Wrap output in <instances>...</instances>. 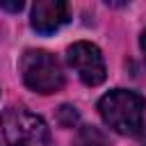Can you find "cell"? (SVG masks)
<instances>
[{
    "instance_id": "1",
    "label": "cell",
    "mask_w": 146,
    "mask_h": 146,
    "mask_svg": "<svg viewBox=\"0 0 146 146\" xmlns=\"http://www.w3.org/2000/svg\"><path fill=\"white\" fill-rule=\"evenodd\" d=\"M100 119L119 135H139L146 116V100L130 89H112L98 100Z\"/></svg>"
},
{
    "instance_id": "2",
    "label": "cell",
    "mask_w": 146,
    "mask_h": 146,
    "mask_svg": "<svg viewBox=\"0 0 146 146\" xmlns=\"http://www.w3.org/2000/svg\"><path fill=\"white\" fill-rule=\"evenodd\" d=\"M7 146H50L46 121L23 105H9L0 116Z\"/></svg>"
},
{
    "instance_id": "3",
    "label": "cell",
    "mask_w": 146,
    "mask_h": 146,
    "mask_svg": "<svg viewBox=\"0 0 146 146\" xmlns=\"http://www.w3.org/2000/svg\"><path fill=\"white\" fill-rule=\"evenodd\" d=\"M18 68H21V78L25 87L36 94L48 96L64 87L62 66L55 59V55H50L48 50H36V48L25 50L18 62Z\"/></svg>"
},
{
    "instance_id": "4",
    "label": "cell",
    "mask_w": 146,
    "mask_h": 146,
    "mask_svg": "<svg viewBox=\"0 0 146 146\" xmlns=\"http://www.w3.org/2000/svg\"><path fill=\"white\" fill-rule=\"evenodd\" d=\"M66 59H68V66L78 73V78L87 87H98V84L105 82L107 68H105L103 52H100V48L96 43H91V41H75L73 46H68Z\"/></svg>"
},
{
    "instance_id": "5",
    "label": "cell",
    "mask_w": 146,
    "mask_h": 146,
    "mask_svg": "<svg viewBox=\"0 0 146 146\" xmlns=\"http://www.w3.org/2000/svg\"><path fill=\"white\" fill-rule=\"evenodd\" d=\"M68 21H71V7L64 0H36L30 16V25L39 34H52Z\"/></svg>"
},
{
    "instance_id": "6",
    "label": "cell",
    "mask_w": 146,
    "mask_h": 146,
    "mask_svg": "<svg viewBox=\"0 0 146 146\" xmlns=\"http://www.w3.org/2000/svg\"><path fill=\"white\" fill-rule=\"evenodd\" d=\"M73 146H105V137H103L96 128L84 125V128L78 132V137H75V144H73Z\"/></svg>"
},
{
    "instance_id": "7",
    "label": "cell",
    "mask_w": 146,
    "mask_h": 146,
    "mask_svg": "<svg viewBox=\"0 0 146 146\" xmlns=\"http://www.w3.org/2000/svg\"><path fill=\"white\" fill-rule=\"evenodd\" d=\"M57 121H59L64 128H73V125L78 123V112H75V107H71V105H62L59 112H57Z\"/></svg>"
},
{
    "instance_id": "8",
    "label": "cell",
    "mask_w": 146,
    "mask_h": 146,
    "mask_svg": "<svg viewBox=\"0 0 146 146\" xmlns=\"http://www.w3.org/2000/svg\"><path fill=\"white\" fill-rule=\"evenodd\" d=\"M0 9H5V11H21L23 2L21 0H16V2H0Z\"/></svg>"
},
{
    "instance_id": "9",
    "label": "cell",
    "mask_w": 146,
    "mask_h": 146,
    "mask_svg": "<svg viewBox=\"0 0 146 146\" xmlns=\"http://www.w3.org/2000/svg\"><path fill=\"white\" fill-rule=\"evenodd\" d=\"M139 46H141V52H144V57H146V30H144L141 36H139Z\"/></svg>"
}]
</instances>
